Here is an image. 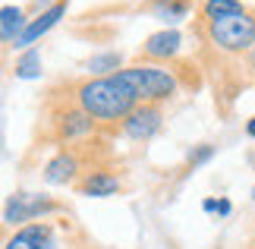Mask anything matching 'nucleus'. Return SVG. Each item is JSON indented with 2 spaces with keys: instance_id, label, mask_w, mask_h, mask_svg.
I'll return each mask as SVG.
<instances>
[{
  "instance_id": "f257e3e1",
  "label": "nucleus",
  "mask_w": 255,
  "mask_h": 249,
  "mask_svg": "<svg viewBox=\"0 0 255 249\" xmlns=\"http://www.w3.org/2000/svg\"><path fill=\"white\" fill-rule=\"evenodd\" d=\"M76 104L95 120L117 123V120H126L139 101L117 76H95L76 85Z\"/></svg>"
},
{
  "instance_id": "f03ea898",
  "label": "nucleus",
  "mask_w": 255,
  "mask_h": 249,
  "mask_svg": "<svg viewBox=\"0 0 255 249\" xmlns=\"http://www.w3.org/2000/svg\"><path fill=\"white\" fill-rule=\"evenodd\" d=\"M114 76L135 95L139 104H161V101H167V98H173L176 88H180L173 69H167L164 63H151V60L129 63Z\"/></svg>"
},
{
  "instance_id": "7ed1b4c3",
  "label": "nucleus",
  "mask_w": 255,
  "mask_h": 249,
  "mask_svg": "<svg viewBox=\"0 0 255 249\" xmlns=\"http://www.w3.org/2000/svg\"><path fill=\"white\" fill-rule=\"evenodd\" d=\"M202 28H205L208 44L218 47L221 54H249L255 47V13L208 19Z\"/></svg>"
},
{
  "instance_id": "20e7f679",
  "label": "nucleus",
  "mask_w": 255,
  "mask_h": 249,
  "mask_svg": "<svg viewBox=\"0 0 255 249\" xmlns=\"http://www.w3.org/2000/svg\"><path fill=\"white\" fill-rule=\"evenodd\" d=\"M60 212V202L41 193H13L3 205V224L6 227H25L32 221H47V215Z\"/></svg>"
},
{
  "instance_id": "39448f33",
  "label": "nucleus",
  "mask_w": 255,
  "mask_h": 249,
  "mask_svg": "<svg viewBox=\"0 0 255 249\" xmlns=\"http://www.w3.org/2000/svg\"><path fill=\"white\" fill-rule=\"evenodd\" d=\"M3 249H63V243L51 221H32L25 227H16L3 240Z\"/></svg>"
},
{
  "instance_id": "423d86ee",
  "label": "nucleus",
  "mask_w": 255,
  "mask_h": 249,
  "mask_svg": "<svg viewBox=\"0 0 255 249\" xmlns=\"http://www.w3.org/2000/svg\"><path fill=\"white\" fill-rule=\"evenodd\" d=\"M164 126V114H161V104H135L132 114L120 120V129L126 139L132 142H148L151 136H158Z\"/></svg>"
},
{
  "instance_id": "0eeeda50",
  "label": "nucleus",
  "mask_w": 255,
  "mask_h": 249,
  "mask_svg": "<svg viewBox=\"0 0 255 249\" xmlns=\"http://www.w3.org/2000/svg\"><path fill=\"white\" fill-rule=\"evenodd\" d=\"M66 16V0H57L54 6H47V9H38V16L35 19H28V25H25V32L19 35V41L13 44L16 51H28L32 44H38L41 38L51 32V28L60 22V19Z\"/></svg>"
},
{
  "instance_id": "6e6552de",
  "label": "nucleus",
  "mask_w": 255,
  "mask_h": 249,
  "mask_svg": "<svg viewBox=\"0 0 255 249\" xmlns=\"http://www.w3.org/2000/svg\"><path fill=\"white\" fill-rule=\"evenodd\" d=\"M82 171V164H79V155L73 152V148H60L51 161L44 164V183H51V186H70V183H79L76 177H79Z\"/></svg>"
},
{
  "instance_id": "1a4fd4ad",
  "label": "nucleus",
  "mask_w": 255,
  "mask_h": 249,
  "mask_svg": "<svg viewBox=\"0 0 255 249\" xmlns=\"http://www.w3.org/2000/svg\"><path fill=\"white\" fill-rule=\"evenodd\" d=\"M180 47H183V35L176 32V28H161V32L145 38L142 57L151 60V63H167V60H173V57L180 54Z\"/></svg>"
},
{
  "instance_id": "9d476101",
  "label": "nucleus",
  "mask_w": 255,
  "mask_h": 249,
  "mask_svg": "<svg viewBox=\"0 0 255 249\" xmlns=\"http://www.w3.org/2000/svg\"><path fill=\"white\" fill-rule=\"evenodd\" d=\"M95 123L98 120H95V117H88L79 104L60 111V114H57V120H54L57 139H66V142H76V139H85L88 133H95Z\"/></svg>"
},
{
  "instance_id": "9b49d317",
  "label": "nucleus",
  "mask_w": 255,
  "mask_h": 249,
  "mask_svg": "<svg viewBox=\"0 0 255 249\" xmlns=\"http://www.w3.org/2000/svg\"><path fill=\"white\" fill-rule=\"evenodd\" d=\"M123 189L120 177L111 174V171H88L79 183H76V193L88 196V199H107V196H117Z\"/></svg>"
},
{
  "instance_id": "f8f14e48",
  "label": "nucleus",
  "mask_w": 255,
  "mask_h": 249,
  "mask_svg": "<svg viewBox=\"0 0 255 249\" xmlns=\"http://www.w3.org/2000/svg\"><path fill=\"white\" fill-rule=\"evenodd\" d=\"M28 19L19 6H3L0 9V41H3L6 47H13L19 41V35L25 32Z\"/></svg>"
},
{
  "instance_id": "ddd939ff",
  "label": "nucleus",
  "mask_w": 255,
  "mask_h": 249,
  "mask_svg": "<svg viewBox=\"0 0 255 249\" xmlns=\"http://www.w3.org/2000/svg\"><path fill=\"white\" fill-rule=\"evenodd\" d=\"M151 13L173 28L192 13V0H151Z\"/></svg>"
},
{
  "instance_id": "4468645a",
  "label": "nucleus",
  "mask_w": 255,
  "mask_h": 249,
  "mask_svg": "<svg viewBox=\"0 0 255 249\" xmlns=\"http://www.w3.org/2000/svg\"><path fill=\"white\" fill-rule=\"evenodd\" d=\"M88 73L92 76H114V73H120L123 69V57L117 54V51H101V54H92L88 57Z\"/></svg>"
},
{
  "instance_id": "2eb2a0df",
  "label": "nucleus",
  "mask_w": 255,
  "mask_h": 249,
  "mask_svg": "<svg viewBox=\"0 0 255 249\" xmlns=\"http://www.w3.org/2000/svg\"><path fill=\"white\" fill-rule=\"evenodd\" d=\"M237 13H249L240 0H202V16L208 19H221V16H237Z\"/></svg>"
},
{
  "instance_id": "dca6fc26",
  "label": "nucleus",
  "mask_w": 255,
  "mask_h": 249,
  "mask_svg": "<svg viewBox=\"0 0 255 249\" xmlns=\"http://www.w3.org/2000/svg\"><path fill=\"white\" fill-rule=\"evenodd\" d=\"M13 76L16 79H38L41 76V54H38L35 47L22 51V57H19L16 66H13Z\"/></svg>"
},
{
  "instance_id": "f3484780",
  "label": "nucleus",
  "mask_w": 255,
  "mask_h": 249,
  "mask_svg": "<svg viewBox=\"0 0 255 249\" xmlns=\"http://www.w3.org/2000/svg\"><path fill=\"white\" fill-rule=\"evenodd\" d=\"M214 152H218V148H214L211 142H202V145H195L192 152H189L186 161H189V167H202V164H208L211 158H214Z\"/></svg>"
},
{
  "instance_id": "a211bd4d",
  "label": "nucleus",
  "mask_w": 255,
  "mask_h": 249,
  "mask_svg": "<svg viewBox=\"0 0 255 249\" xmlns=\"http://www.w3.org/2000/svg\"><path fill=\"white\" fill-rule=\"evenodd\" d=\"M218 202H221V199L208 196V199H205V202H202V212H208V215H218Z\"/></svg>"
},
{
  "instance_id": "6ab92c4d",
  "label": "nucleus",
  "mask_w": 255,
  "mask_h": 249,
  "mask_svg": "<svg viewBox=\"0 0 255 249\" xmlns=\"http://www.w3.org/2000/svg\"><path fill=\"white\" fill-rule=\"evenodd\" d=\"M233 212V202H230V199H221V202H218V218H227Z\"/></svg>"
},
{
  "instance_id": "aec40b11",
  "label": "nucleus",
  "mask_w": 255,
  "mask_h": 249,
  "mask_svg": "<svg viewBox=\"0 0 255 249\" xmlns=\"http://www.w3.org/2000/svg\"><path fill=\"white\" fill-rule=\"evenodd\" d=\"M246 136L255 139V117H249V120H246Z\"/></svg>"
},
{
  "instance_id": "412c9836",
  "label": "nucleus",
  "mask_w": 255,
  "mask_h": 249,
  "mask_svg": "<svg viewBox=\"0 0 255 249\" xmlns=\"http://www.w3.org/2000/svg\"><path fill=\"white\" fill-rule=\"evenodd\" d=\"M249 69H252V73H255V47H252V51H249Z\"/></svg>"
},
{
  "instance_id": "4be33fe9",
  "label": "nucleus",
  "mask_w": 255,
  "mask_h": 249,
  "mask_svg": "<svg viewBox=\"0 0 255 249\" xmlns=\"http://www.w3.org/2000/svg\"><path fill=\"white\" fill-rule=\"evenodd\" d=\"M252 202H255V186H252Z\"/></svg>"
}]
</instances>
